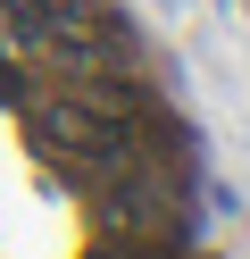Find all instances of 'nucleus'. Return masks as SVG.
<instances>
[{
  "label": "nucleus",
  "mask_w": 250,
  "mask_h": 259,
  "mask_svg": "<svg viewBox=\"0 0 250 259\" xmlns=\"http://www.w3.org/2000/svg\"><path fill=\"white\" fill-rule=\"evenodd\" d=\"M50 142H59L67 159H83V167H117V134L92 109H50Z\"/></svg>",
  "instance_id": "nucleus-1"
}]
</instances>
